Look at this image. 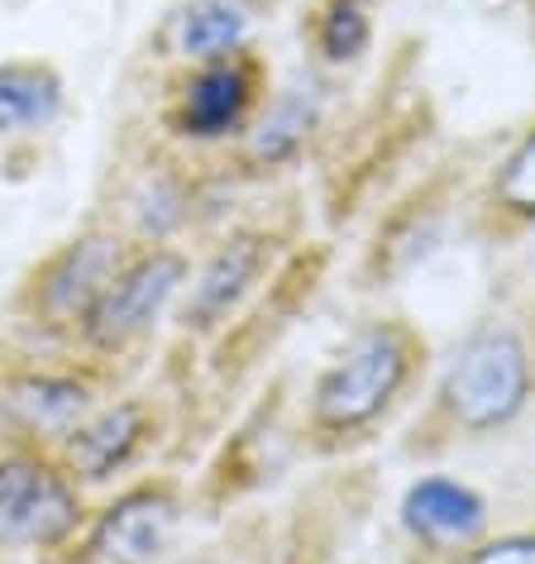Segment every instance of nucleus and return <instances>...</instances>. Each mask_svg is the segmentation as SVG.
I'll return each mask as SVG.
<instances>
[{"label": "nucleus", "mask_w": 535, "mask_h": 564, "mask_svg": "<svg viewBox=\"0 0 535 564\" xmlns=\"http://www.w3.org/2000/svg\"><path fill=\"white\" fill-rule=\"evenodd\" d=\"M402 521L426 541H469L483 527V498L455 478H421L402 502Z\"/></svg>", "instance_id": "nucleus-6"}, {"label": "nucleus", "mask_w": 535, "mask_h": 564, "mask_svg": "<svg viewBox=\"0 0 535 564\" xmlns=\"http://www.w3.org/2000/svg\"><path fill=\"white\" fill-rule=\"evenodd\" d=\"M363 44H369V15L359 10V0L330 6L326 30H320V48H326L330 58H354Z\"/></svg>", "instance_id": "nucleus-13"}, {"label": "nucleus", "mask_w": 535, "mask_h": 564, "mask_svg": "<svg viewBox=\"0 0 535 564\" xmlns=\"http://www.w3.org/2000/svg\"><path fill=\"white\" fill-rule=\"evenodd\" d=\"M531 388L526 345L512 330H478L445 373V402L463 426L488 431L521 412Z\"/></svg>", "instance_id": "nucleus-1"}, {"label": "nucleus", "mask_w": 535, "mask_h": 564, "mask_svg": "<svg viewBox=\"0 0 535 564\" xmlns=\"http://www.w3.org/2000/svg\"><path fill=\"white\" fill-rule=\"evenodd\" d=\"M77 527V498L44 464H0V550H39Z\"/></svg>", "instance_id": "nucleus-3"}, {"label": "nucleus", "mask_w": 535, "mask_h": 564, "mask_svg": "<svg viewBox=\"0 0 535 564\" xmlns=\"http://www.w3.org/2000/svg\"><path fill=\"white\" fill-rule=\"evenodd\" d=\"M10 412L34 431H67L87 406V392L77 383H58V378H30V383L10 388Z\"/></svg>", "instance_id": "nucleus-12"}, {"label": "nucleus", "mask_w": 535, "mask_h": 564, "mask_svg": "<svg viewBox=\"0 0 535 564\" xmlns=\"http://www.w3.org/2000/svg\"><path fill=\"white\" fill-rule=\"evenodd\" d=\"M406 373V345L397 330H363L354 345L345 349V359L326 373V383L316 392V412L330 426H359L383 412V402L397 392Z\"/></svg>", "instance_id": "nucleus-2"}, {"label": "nucleus", "mask_w": 535, "mask_h": 564, "mask_svg": "<svg viewBox=\"0 0 535 564\" xmlns=\"http://www.w3.org/2000/svg\"><path fill=\"white\" fill-rule=\"evenodd\" d=\"M502 196L512 202L516 210H535V139L521 144V153L506 163L502 173Z\"/></svg>", "instance_id": "nucleus-14"}, {"label": "nucleus", "mask_w": 535, "mask_h": 564, "mask_svg": "<svg viewBox=\"0 0 535 564\" xmlns=\"http://www.w3.org/2000/svg\"><path fill=\"white\" fill-rule=\"evenodd\" d=\"M259 239H230L216 259H210V268L201 273V288H196V316H220L230 312V302L239 297V292L249 288V278L259 273Z\"/></svg>", "instance_id": "nucleus-11"}, {"label": "nucleus", "mask_w": 535, "mask_h": 564, "mask_svg": "<svg viewBox=\"0 0 535 564\" xmlns=\"http://www.w3.org/2000/svg\"><path fill=\"white\" fill-rule=\"evenodd\" d=\"M177 531V502L167 492H130L96 527L87 545V564H153Z\"/></svg>", "instance_id": "nucleus-5"}, {"label": "nucleus", "mask_w": 535, "mask_h": 564, "mask_svg": "<svg viewBox=\"0 0 535 564\" xmlns=\"http://www.w3.org/2000/svg\"><path fill=\"white\" fill-rule=\"evenodd\" d=\"M139 435H144V416H139V406H116V412L96 416L91 426H81L73 435V469L81 478H106L116 464L130 459Z\"/></svg>", "instance_id": "nucleus-9"}, {"label": "nucleus", "mask_w": 535, "mask_h": 564, "mask_svg": "<svg viewBox=\"0 0 535 564\" xmlns=\"http://www.w3.org/2000/svg\"><path fill=\"white\" fill-rule=\"evenodd\" d=\"M249 110V67L239 63H206L187 87V110H182V130L196 139L230 134Z\"/></svg>", "instance_id": "nucleus-7"}, {"label": "nucleus", "mask_w": 535, "mask_h": 564, "mask_svg": "<svg viewBox=\"0 0 535 564\" xmlns=\"http://www.w3.org/2000/svg\"><path fill=\"white\" fill-rule=\"evenodd\" d=\"M58 101H63V87L48 67H30V63L0 67V134L48 124L58 116Z\"/></svg>", "instance_id": "nucleus-8"}, {"label": "nucleus", "mask_w": 535, "mask_h": 564, "mask_svg": "<svg viewBox=\"0 0 535 564\" xmlns=\"http://www.w3.org/2000/svg\"><path fill=\"white\" fill-rule=\"evenodd\" d=\"M463 564H535V541H531V535L498 541V545H488V550H473Z\"/></svg>", "instance_id": "nucleus-15"}, {"label": "nucleus", "mask_w": 535, "mask_h": 564, "mask_svg": "<svg viewBox=\"0 0 535 564\" xmlns=\"http://www.w3.org/2000/svg\"><path fill=\"white\" fill-rule=\"evenodd\" d=\"M244 30H249V15L239 0H196L187 20H182L177 44L187 58H220V53H230L244 39Z\"/></svg>", "instance_id": "nucleus-10"}, {"label": "nucleus", "mask_w": 535, "mask_h": 564, "mask_svg": "<svg viewBox=\"0 0 535 564\" xmlns=\"http://www.w3.org/2000/svg\"><path fill=\"white\" fill-rule=\"evenodd\" d=\"M182 282V259L177 253H149L139 259L130 273L110 278V288L96 297V306L87 312V330L96 345L116 349L130 345L139 330H149V321L163 312V302L177 292Z\"/></svg>", "instance_id": "nucleus-4"}]
</instances>
